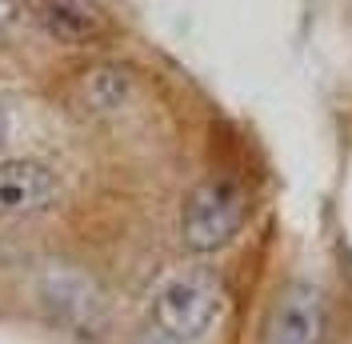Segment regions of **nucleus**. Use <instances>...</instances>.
<instances>
[{
    "instance_id": "39448f33",
    "label": "nucleus",
    "mask_w": 352,
    "mask_h": 344,
    "mask_svg": "<svg viewBox=\"0 0 352 344\" xmlns=\"http://www.w3.org/2000/svg\"><path fill=\"white\" fill-rule=\"evenodd\" d=\"M324 332V297L312 284H292L268 328V344H320Z\"/></svg>"
},
{
    "instance_id": "6e6552de",
    "label": "nucleus",
    "mask_w": 352,
    "mask_h": 344,
    "mask_svg": "<svg viewBox=\"0 0 352 344\" xmlns=\"http://www.w3.org/2000/svg\"><path fill=\"white\" fill-rule=\"evenodd\" d=\"M4 144H8V112L0 108V149H4Z\"/></svg>"
},
{
    "instance_id": "f257e3e1",
    "label": "nucleus",
    "mask_w": 352,
    "mask_h": 344,
    "mask_svg": "<svg viewBox=\"0 0 352 344\" xmlns=\"http://www.w3.org/2000/svg\"><path fill=\"white\" fill-rule=\"evenodd\" d=\"M224 284L208 268H173L148 292V324L168 344H200L224 316Z\"/></svg>"
},
{
    "instance_id": "0eeeda50",
    "label": "nucleus",
    "mask_w": 352,
    "mask_h": 344,
    "mask_svg": "<svg viewBox=\"0 0 352 344\" xmlns=\"http://www.w3.org/2000/svg\"><path fill=\"white\" fill-rule=\"evenodd\" d=\"M16 17V0H0V28Z\"/></svg>"
},
{
    "instance_id": "7ed1b4c3",
    "label": "nucleus",
    "mask_w": 352,
    "mask_h": 344,
    "mask_svg": "<svg viewBox=\"0 0 352 344\" xmlns=\"http://www.w3.org/2000/svg\"><path fill=\"white\" fill-rule=\"evenodd\" d=\"M60 200V176L32 156L0 160V216H41Z\"/></svg>"
},
{
    "instance_id": "423d86ee",
    "label": "nucleus",
    "mask_w": 352,
    "mask_h": 344,
    "mask_svg": "<svg viewBox=\"0 0 352 344\" xmlns=\"http://www.w3.org/2000/svg\"><path fill=\"white\" fill-rule=\"evenodd\" d=\"M85 96L96 112H112V108L124 105V96H129V76L120 68H96L85 80Z\"/></svg>"
},
{
    "instance_id": "f03ea898",
    "label": "nucleus",
    "mask_w": 352,
    "mask_h": 344,
    "mask_svg": "<svg viewBox=\"0 0 352 344\" xmlns=\"http://www.w3.org/2000/svg\"><path fill=\"white\" fill-rule=\"evenodd\" d=\"M244 224V196L232 180H204L184 200L180 233L192 252H217L232 244Z\"/></svg>"
},
{
    "instance_id": "20e7f679",
    "label": "nucleus",
    "mask_w": 352,
    "mask_h": 344,
    "mask_svg": "<svg viewBox=\"0 0 352 344\" xmlns=\"http://www.w3.org/2000/svg\"><path fill=\"white\" fill-rule=\"evenodd\" d=\"M24 12L44 36L68 48H80L100 36V12L88 0H24Z\"/></svg>"
}]
</instances>
